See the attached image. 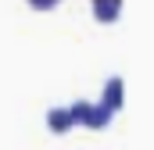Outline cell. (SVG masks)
<instances>
[{
	"label": "cell",
	"instance_id": "obj_3",
	"mask_svg": "<svg viewBox=\"0 0 154 150\" xmlns=\"http://www.w3.org/2000/svg\"><path fill=\"white\" fill-rule=\"evenodd\" d=\"M47 129H50L54 136H65V132L75 129V125H72V114H68V104H65V107H61V104L47 107Z\"/></svg>",
	"mask_w": 154,
	"mask_h": 150
},
{
	"label": "cell",
	"instance_id": "obj_2",
	"mask_svg": "<svg viewBox=\"0 0 154 150\" xmlns=\"http://www.w3.org/2000/svg\"><path fill=\"white\" fill-rule=\"evenodd\" d=\"M97 104H100L104 111H111V114H118L125 107V79H122V75H108V79H104Z\"/></svg>",
	"mask_w": 154,
	"mask_h": 150
},
{
	"label": "cell",
	"instance_id": "obj_5",
	"mask_svg": "<svg viewBox=\"0 0 154 150\" xmlns=\"http://www.w3.org/2000/svg\"><path fill=\"white\" fill-rule=\"evenodd\" d=\"M32 7H36V11H50V7H54V0H36Z\"/></svg>",
	"mask_w": 154,
	"mask_h": 150
},
{
	"label": "cell",
	"instance_id": "obj_1",
	"mask_svg": "<svg viewBox=\"0 0 154 150\" xmlns=\"http://www.w3.org/2000/svg\"><path fill=\"white\" fill-rule=\"evenodd\" d=\"M68 114H72V125H82V129H108L115 122V114L104 111L97 100H72Z\"/></svg>",
	"mask_w": 154,
	"mask_h": 150
},
{
	"label": "cell",
	"instance_id": "obj_4",
	"mask_svg": "<svg viewBox=\"0 0 154 150\" xmlns=\"http://www.w3.org/2000/svg\"><path fill=\"white\" fill-rule=\"evenodd\" d=\"M90 14H93L97 22H118V18H122V0H93Z\"/></svg>",
	"mask_w": 154,
	"mask_h": 150
}]
</instances>
